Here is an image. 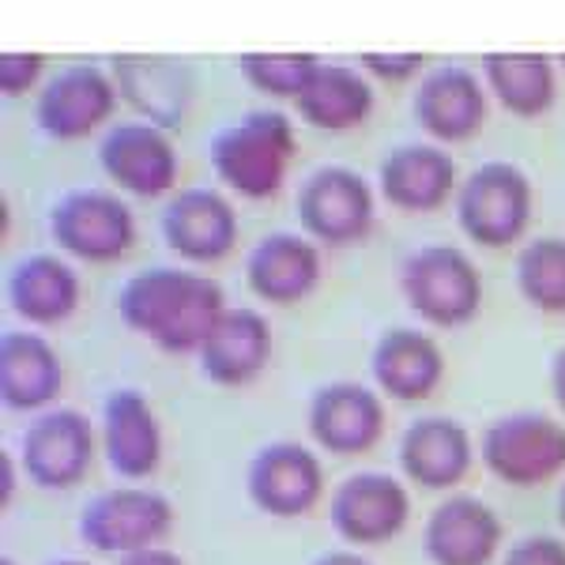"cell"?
Returning a JSON list of instances; mask_svg holds the SVG:
<instances>
[{
	"instance_id": "obj_32",
	"label": "cell",
	"mask_w": 565,
	"mask_h": 565,
	"mask_svg": "<svg viewBox=\"0 0 565 565\" xmlns=\"http://www.w3.org/2000/svg\"><path fill=\"white\" fill-rule=\"evenodd\" d=\"M34 72H39V57H15V53H8V57L0 61V87H4L8 95H15V90H23L31 84Z\"/></svg>"
},
{
	"instance_id": "obj_23",
	"label": "cell",
	"mask_w": 565,
	"mask_h": 565,
	"mask_svg": "<svg viewBox=\"0 0 565 565\" xmlns=\"http://www.w3.org/2000/svg\"><path fill=\"white\" fill-rule=\"evenodd\" d=\"M114 109V87L95 68H68L45 87L39 103V125L57 140H79L103 125Z\"/></svg>"
},
{
	"instance_id": "obj_6",
	"label": "cell",
	"mask_w": 565,
	"mask_h": 565,
	"mask_svg": "<svg viewBox=\"0 0 565 565\" xmlns=\"http://www.w3.org/2000/svg\"><path fill=\"white\" fill-rule=\"evenodd\" d=\"M290 154H295V132L282 114H249L238 125L223 129L212 140V167L234 193L264 200L287 178Z\"/></svg>"
},
{
	"instance_id": "obj_5",
	"label": "cell",
	"mask_w": 565,
	"mask_h": 565,
	"mask_svg": "<svg viewBox=\"0 0 565 565\" xmlns=\"http://www.w3.org/2000/svg\"><path fill=\"white\" fill-rule=\"evenodd\" d=\"M399 290L412 313L434 328H460L476 321L482 309V276L476 260L452 245L415 249L399 268Z\"/></svg>"
},
{
	"instance_id": "obj_37",
	"label": "cell",
	"mask_w": 565,
	"mask_h": 565,
	"mask_svg": "<svg viewBox=\"0 0 565 565\" xmlns=\"http://www.w3.org/2000/svg\"><path fill=\"white\" fill-rule=\"evenodd\" d=\"M551 396L565 418V348L554 351V359H551Z\"/></svg>"
},
{
	"instance_id": "obj_13",
	"label": "cell",
	"mask_w": 565,
	"mask_h": 565,
	"mask_svg": "<svg viewBox=\"0 0 565 565\" xmlns=\"http://www.w3.org/2000/svg\"><path fill=\"white\" fill-rule=\"evenodd\" d=\"M505 543L498 509L479 494L452 490L423 521V554L430 565H490Z\"/></svg>"
},
{
	"instance_id": "obj_33",
	"label": "cell",
	"mask_w": 565,
	"mask_h": 565,
	"mask_svg": "<svg viewBox=\"0 0 565 565\" xmlns=\"http://www.w3.org/2000/svg\"><path fill=\"white\" fill-rule=\"evenodd\" d=\"M20 471L23 463L12 449L0 452V509H8L15 501V487H20Z\"/></svg>"
},
{
	"instance_id": "obj_22",
	"label": "cell",
	"mask_w": 565,
	"mask_h": 565,
	"mask_svg": "<svg viewBox=\"0 0 565 565\" xmlns=\"http://www.w3.org/2000/svg\"><path fill=\"white\" fill-rule=\"evenodd\" d=\"M8 306L26 324H61L79 306V276L53 253H31L8 271Z\"/></svg>"
},
{
	"instance_id": "obj_14",
	"label": "cell",
	"mask_w": 565,
	"mask_h": 565,
	"mask_svg": "<svg viewBox=\"0 0 565 565\" xmlns=\"http://www.w3.org/2000/svg\"><path fill=\"white\" fill-rule=\"evenodd\" d=\"M50 231L61 249L90 264L125 257L136 238L129 204L103 189H76L61 196L50 215Z\"/></svg>"
},
{
	"instance_id": "obj_24",
	"label": "cell",
	"mask_w": 565,
	"mask_h": 565,
	"mask_svg": "<svg viewBox=\"0 0 565 565\" xmlns=\"http://www.w3.org/2000/svg\"><path fill=\"white\" fill-rule=\"evenodd\" d=\"M452 159L430 143H407L381 162V193L404 212H434L452 193Z\"/></svg>"
},
{
	"instance_id": "obj_20",
	"label": "cell",
	"mask_w": 565,
	"mask_h": 565,
	"mask_svg": "<svg viewBox=\"0 0 565 565\" xmlns=\"http://www.w3.org/2000/svg\"><path fill=\"white\" fill-rule=\"evenodd\" d=\"M98 159L106 174L136 196H159L178 181V151L159 125H114Z\"/></svg>"
},
{
	"instance_id": "obj_40",
	"label": "cell",
	"mask_w": 565,
	"mask_h": 565,
	"mask_svg": "<svg viewBox=\"0 0 565 565\" xmlns=\"http://www.w3.org/2000/svg\"><path fill=\"white\" fill-rule=\"evenodd\" d=\"M0 565H20V562H15L12 554H4V558H0Z\"/></svg>"
},
{
	"instance_id": "obj_39",
	"label": "cell",
	"mask_w": 565,
	"mask_h": 565,
	"mask_svg": "<svg viewBox=\"0 0 565 565\" xmlns=\"http://www.w3.org/2000/svg\"><path fill=\"white\" fill-rule=\"evenodd\" d=\"M554 509H558V524L565 527V482H562V490H558V505H554Z\"/></svg>"
},
{
	"instance_id": "obj_31",
	"label": "cell",
	"mask_w": 565,
	"mask_h": 565,
	"mask_svg": "<svg viewBox=\"0 0 565 565\" xmlns=\"http://www.w3.org/2000/svg\"><path fill=\"white\" fill-rule=\"evenodd\" d=\"M501 565H565V540L551 532L521 535L501 554Z\"/></svg>"
},
{
	"instance_id": "obj_3",
	"label": "cell",
	"mask_w": 565,
	"mask_h": 565,
	"mask_svg": "<svg viewBox=\"0 0 565 565\" xmlns=\"http://www.w3.org/2000/svg\"><path fill=\"white\" fill-rule=\"evenodd\" d=\"M174 524L178 509L162 490L125 482V487H109L84 501L76 532L87 551L121 558V554L143 551V546H162Z\"/></svg>"
},
{
	"instance_id": "obj_30",
	"label": "cell",
	"mask_w": 565,
	"mask_h": 565,
	"mask_svg": "<svg viewBox=\"0 0 565 565\" xmlns=\"http://www.w3.org/2000/svg\"><path fill=\"white\" fill-rule=\"evenodd\" d=\"M242 65L257 87L271 90V95H290V98L302 95L309 76L317 72L313 57H298V53H249Z\"/></svg>"
},
{
	"instance_id": "obj_10",
	"label": "cell",
	"mask_w": 565,
	"mask_h": 565,
	"mask_svg": "<svg viewBox=\"0 0 565 565\" xmlns=\"http://www.w3.org/2000/svg\"><path fill=\"white\" fill-rule=\"evenodd\" d=\"M457 215L471 242L487 245V249H505L521 238L532 218V185L509 162H482L476 174L463 181Z\"/></svg>"
},
{
	"instance_id": "obj_35",
	"label": "cell",
	"mask_w": 565,
	"mask_h": 565,
	"mask_svg": "<svg viewBox=\"0 0 565 565\" xmlns=\"http://www.w3.org/2000/svg\"><path fill=\"white\" fill-rule=\"evenodd\" d=\"M309 565H377V562L359 554V546H335V551H321Z\"/></svg>"
},
{
	"instance_id": "obj_38",
	"label": "cell",
	"mask_w": 565,
	"mask_h": 565,
	"mask_svg": "<svg viewBox=\"0 0 565 565\" xmlns=\"http://www.w3.org/2000/svg\"><path fill=\"white\" fill-rule=\"evenodd\" d=\"M45 565H95V562L76 558V554H61V558H53V562H45Z\"/></svg>"
},
{
	"instance_id": "obj_12",
	"label": "cell",
	"mask_w": 565,
	"mask_h": 565,
	"mask_svg": "<svg viewBox=\"0 0 565 565\" xmlns=\"http://www.w3.org/2000/svg\"><path fill=\"white\" fill-rule=\"evenodd\" d=\"M98 445L114 476L125 482H143L162 468L167 437H162L159 412L151 407L148 392L121 385L106 392L98 412Z\"/></svg>"
},
{
	"instance_id": "obj_36",
	"label": "cell",
	"mask_w": 565,
	"mask_h": 565,
	"mask_svg": "<svg viewBox=\"0 0 565 565\" xmlns=\"http://www.w3.org/2000/svg\"><path fill=\"white\" fill-rule=\"evenodd\" d=\"M366 65L385 72V76H407V72L418 65V57H412V53H407V57H377V53H370Z\"/></svg>"
},
{
	"instance_id": "obj_4",
	"label": "cell",
	"mask_w": 565,
	"mask_h": 565,
	"mask_svg": "<svg viewBox=\"0 0 565 565\" xmlns=\"http://www.w3.org/2000/svg\"><path fill=\"white\" fill-rule=\"evenodd\" d=\"M98 449L103 445H98V426L90 423V415L68 404H53L31 415L15 457L23 463L26 482L50 494H65L87 479Z\"/></svg>"
},
{
	"instance_id": "obj_34",
	"label": "cell",
	"mask_w": 565,
	"mask_h": 565,
	"mask_svg": "<svg viewBox=\"0 0 565 565\" xmlns=\"http://www.w3.org/2000/svg\"><path fill=\"white\" fill-rule=\"evenodd\" d=\"M117 565H185V558L178 551H170V546H143V551L121 554Z\"/></svg>"
},
{
	"instance_id": "obj_7",
	"label": "cell",
	"mask_w": 565,
	"mask_h": 565,
	"mask_svg": "<svg viewBox=\"0 0 565 565\" xmlns=\"http://www.w3.org/2000/svg\"><path fill=\"white\" fill-rule=\"evenodd\" d=\"M324 463L298 437L264 441L245 463V494L253 509L276 521H298L324 498Z\"/></svg>"
},
{
	"instance_id": "obj_2",
	"label": "cell",
	"mask_w": 565,
	"mask_h": 565,
	"mask_svg": "<svg viewBox=\"0 0 565 565\" xmlns=\"http://www.w3.org/2000/svg\"><path fill=\"white\" fill-rule=\"evenodd\" d=\"M479 463L505 487H543L565 471V418L540 407L498 415L479 434Z\"/></svg>"
},
{
	"instance_id": "obj_16",
	"label": "cell",
	"mask_w": 565,
	"mask_h": 565,
	"mask_svg": "<svg viewBox=\"0 0 565 565\" xmlns=\"http://www.w3.org/2000/svg\"><path fill=\"white\" fill-rule=\"evenodd\" d=\"M65 362L42 332L12 328L0 335V404L12 415H39L61 404Z\"/></svg>"
},
{
	"instance_id": "obj_15",
	"label": "cell",
	"mask_w": 565,
	"mask_h": 565,
	"mask_svg": "<svg viewBox=\"0 0 565 565\" xmlns=\"http://www.w3.org/2000/svg\"><path fill=\"white\" fill-rule=\"evenodd\" d=\"M298 223L324 245H351L373 223V193L354 170L324 167L298 189Z\"/></svg>"
},
{
	"instance_id": "obj_19",
	"label": "cell",
	"mask_w": 565,
	"mask_h": 565,
	"mask_svg": "<svg viewBox=\"0 0 565 565\" xmlns=\"http://www.w3.org/2000/svg\"><path fill=\"white\" fill-rule=\"evenodd\" d=\"M162 238L185 260H223L238 242V218L215 189H185L162 212Z\"/></svg>"
},
{
	"instance_id": "obj_21",
	"label": "cell",
	"mask_w": 565,
	"mask_h": 565,
	"mask_svg": "<svg viewBox=\"0 0 565 565\" xmlns=\"http://www.w3.org/2000/svg\"><path fill=\"white\" fill-rule=\"evenodd\" d=\"M245 279L253 295L271 306L302 302L321 279V253L302 234H268L245 257Z\"/></svg>"
},
{
	"instance_id": "obj_18",
	"label": "cell",
	"mask_w": 565,
	"mask_h": 565,
	"mask_svg": "<svg viewBox=\"0 0 565 565\" xmlns=\"http://www.w3.org/2000/svg\"><path fill=\"white\" fill-rule=\"evenodd\" d=\"M204 381L218 388L253 385L271 362V324L249 306H231L196 354Z\"/></svg>"
},
{
	"instance_id": "obj_8",
	"label": "cell",
	"mask_w": 565,
	"mask_h": 565,
	"mask_svg": "<svg viewBox=\"0 0 565 565\" xmlns=\"http://www.w3.org/2000/svg\"><path fill=\"white\" fill-rule=\"evenodd\" d=\"M412 521V490L392 471L362 468L335 482L328 494V524L351 546H381Z\"/></svg>"
},
{
	"instance_id": "obj_9",
	"label": "cell",
	"mask_w": 565,
	"mask_h": 565,
	"mask_svg": "<svg viewBox=\"0 0 565 565\" xmlns=\"http://www.w3.org/2000/svg\"><path fill=\"white\" fill-rule=\"evenodd\" d=\"M388 423L385 396L366 381L335 377L324 381L309 396L306 407V430L317 441V449L332 457H362L381 441Z\"/></svg>"
},
{
	"instance_id": "obj_29",
	"label": "cell",
	"mask_w": 565,
	"mask_h": 565,
	"mask_svg": "<svg viewBox=\"0 0 565 565\" xmlns=\"http://www.w3.org/2000/svg\"><path fill=\"white\" fill-rule=\"evenodd\" d=\"M487 68H490V84H494L501 103L513 109V114L532 117L551 103V90H554L551 68L535 53H494V57H487Z\"/></svg>"
},
{
	"instance_id": "obj_25",
	"label": "cell",
	"mask_w": 565,
	"mask_h": 565,
	"mask_svg": "<svg viewBox=\"0 0 565 565\" xmlns=\"http://www.w3.org/2000/svg\"><path fill=\"white\" fill-rule=\"evenodd\" d=\"M415 117L437 140H463L482 121V90L463 68H441L418 90Z\"/></svg>"
},
{
	"instance_id": "obj_1",
	"label": "cell",
	"mask_w": 565,
	"mask_h": 565,
	"mask_svg": "<svg viewBox=\"0 0 565 565\" xmlns=\"http://www.w3.org/2000/svg\"><path fill=\"white\" fill-rule=\"evenodd\" d=\"M226 309L223 287L189 268H143L117 290L125 328L162 354H200Z\"/></svg>"
},
{
	"instance_id": "obj_26",
	"label": "cell",
	"mask_w": 565,
	"mask_h": 565,
	"mask_svg": "<svg viewBox=\"0 0 565 565\" xmlns=\"http://www.w3.org/2000/svg\"><path fill=\"white\" fill-rule=\"evenodd\" d=\"M298 109L317 129L343 132L370 114V87L348 68H317L298 95Z\"/></svg>"
},
{
	"instance_id": "obj_11",
	"label": "cell",
	"mask_w": 565,
	"mask_h": 565,
	"mask_svg": "<svg viewBox=\"0 0 565 565\" xmlns=\"http://www.w3.org/2000/svg\"><path fill=\"white\" fill-rule=\"evenodd\" d=\"M476 457L479 445L468 426L441 412L412 418L396 441V463L404 479L418 490H434V494H452L468 479Z\"/></svg>"
},
{
	"instance_id": "obj_28",
	"label": "cell",
	"mask_w": 565,
	"mask_h": 565,
	"mask_svg": "<svg viewBox=\"0 0 565 565\" xmlns=\"http://www.w3.org/2000/svg\"><path fill=\"white\" fill-rule=\"evenodd\" d=\"M516 287L540 313H565V238H540L516 253Z\"/></svg>"
},
{
	"instance_id": "obj_17",
	"label": "cell",
	"mask_w": 565,
	"mask_h": 565,
	"mask_svg": "<svg viewBox=\"0 0 565 565\" xmlns=\"http://www.w3.org/2000/svg\"><path fill=\"white\" fill-rule=\"evenodd\" d=\"M370 377L392 404H426L445 381V351L418 328H388L370 351Z\"/></svg>"
},
{
	"instance_id": "obj_27",
	"label": "cell",
	"mask_w": 565,
	"mask_h": 565,
	"mask_svg": "<svg viewBox=\"0 0 565 565\" xmlns=\"http://www.w3.org/2000/svg\"><path fill=\"white\" fill-rule=\"evenodd\" d=\"M121 87L151 125H178L185 106V76L174 68V61L154 57H125L121 61Z\"/></svg>"
}]
</instances>
